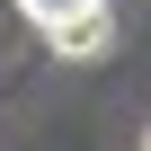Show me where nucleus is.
Returning <instances> with one entry per match:
<instances>
[{
    "mask_svg": "<svg viewBox=\"0 0 151 151\" xmlns=\"http://www.w3.org/2000/svg\"><path fill=\"white\" fill-rule=\"evenodd\" d=\"M45 45L62 62H98L116 53V0H62V9L45 18Z\"/></svg>",
    "mask_w": 151,
    "mask_h": 151,
    "instance_id": "obj_1",
    "label": "nucleus"
},
{
    "mask_svg": "<svg viewBox=\"0 0 151 151\" xmlns=\"http://www.w3.org/2000/svg\"><path fill=\"white\" fill-rule=\"evenodd\" d=\"M18 9H27V18H36V27H45V18H53V9H62V0H18Z\"/></svg>",
    "mask_w": 151,
    "mask_h": 151,
    "instance_id": "obj_2",
    "label": "nucleus"
},
{
    "mask_svg": "<svg viewBox=\"0 0 151 151\" xmlns=\"http://www.w3.org/2000/svg\"><path fill=\"white\" fill-rule=\"evenodd\" d=\"M142 151H151V133H142Z\"/></svg>",
    "mask_w": 151,
    "mask_h": 151,
    "instance_id": "obj_3",
    "label": "nucleus"
}]
</instances>
